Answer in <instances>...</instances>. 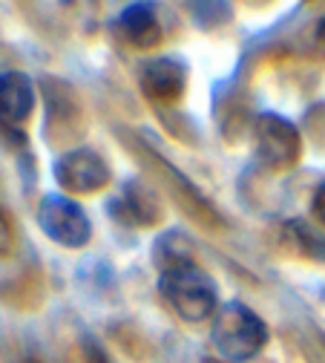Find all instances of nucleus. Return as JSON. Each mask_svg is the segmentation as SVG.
I'll list each match as a JSON object with an SVG mask.
<instances>
[{
  "label": "nucleus",
  "mask_w": 325,
  "mask_h": 363,
  "mask_svg": "<svg viewBox=\"0 0 325 363\" xmlns=\"http://www.w3.org/2000/svg\"><path fill=\"white\" fill-rule=\"evenodd\" d=\"M121 35L138 50H153L156 43H161V26L156 18V9L150 4H132L121 21H118Z\"/></svg>",
  "instance_id": "8"
},
{
  "label": "nucleus",
  "mask_w": 325,
  "mask_h": 363,
  "mask_svg": "<svg viewBox=\"0 0 325 363\" xmlns=\"http://www.w3.org/2000/svg\"><path fill=\"white\" fill-rule=\"evenodd\" d=\"M9 248H12V225H9L6 213L0 211V257L9 254Z\"/></svg>",
  "instance_id": "9"
},
{
  "label": "nucleus",
  "mask_w": 325,
  "mask_h": 363,
  "mask_svg": "<svg viewBox=\"0 0 325 363\" xmlns=\"http://www.w3.org/2000/svg\"><path fill=\"white\" fill-rule=\"evenodd\" d=\"M159 291L170 303V308L188 323H205L219 306V291L207 277V271H202L188 257L164 262L159 274Z\"/></svg>",
  "instance_id": "1"
},
{
  "label": "nucleus",
  "mask_w": 325,
  "mask_h": 363,
  "mask_svg": "<svg viewBox=\"0 0 325 363\" xmlns=\"http://www.w3.org/2000/svg\"><path fill=\"white\" fill-rule=\"evenodd\" d=\"M210 337L216 349L234 363L256 357L268 343V326L245 303H224L213 320Z\"/></svg>",
  "instance_id": "2"
},
{
  "label": "nucleus",
  "mask_w": 325,
  "mask_h": 363,
  "mask_svg": "<svg viewBox=\"0 0 325 363\" xmlns=\"http://www.w3.org/2000/svg\"><path fill=\"white\" fill-rule=\"evenodd\" d=\"M58 185L69 194H96L110 182V167L92 150H72L55 164Z\"/></svg>",
  "instance_id": "5"
},
{
  "label": "nucleus",
  "mask_w": 325,
  "mask_h": 363,
  "mask_svg": "<svg viewBox=\"0 0 325 363\" xmlns=\"http://www.w3.org/2000/svg\"><path fill=\"white\" fill-rule=\"evenodd\" d=\"M314 213L319 216V222L325 225V182L317 188V194H314Z\"/></svg>",
  "instance_id": "10"
},
{
  "label": "nucleus",
  "mask_w": 325,
  "mask_h": 363,
  "mask_svg": "<svg viewBox=\"0 0 325 363\" xmlns=\"http://www.w3.org/2000/svg\"><path fill=\"white\" fill-rule=\"evenodd\" d=\"M319 38H325V23H319Z\"/></svg>",
  "instance_id": "11"
},
{
  "label": "nucleus",
  "mask_w": 325,
  "mask_h": 363,
  "mask_svg": "<svg viewBox=\"0 0 325 363\" xmlns=\"http://www.w3.org/2000/svg\"><path fill=\"white\" fill-rule=\"evenodd\" d=\"M38 222L52 242L64 248H81L89 242V219L78 202L69 196H46L38 211Z\"/></svg>",
  "instance_id": "3"
},
{
  "label": "nucleus",
  "mask_w": 325,
  "mask_h": 363,
  "mask_svg": "<svg viewBox=\"0 0 325 363\" xmlns=\"http://www.w3.org/2000/svg\"><path fill=\"white\" fill-rule=\"evenodd\" d=\"M256 153L268 167H291L300 159V133L283 116H259L256 127Z\"/></svg>",
  "instance_id": "4"
},
{
  "label": "nucleus",
  "mask_w": 325,
  "mask_h": 363,
  "mask_svg": "<svg viewBox=\"0 0 325 363\" xmlns=\"http://www.w3.org/2000/svg\"><path fill=\"white\" fill-rule=\"evenodd\" d=\"M184 67L173 58H159L144 67L142 72V89L156 101H176L184 93Z\"/></svg>",
  "instance_id": "7"
},
{
  "label": "nucleus",
  "mask_w": 325,
  "mask_h": 363,
  "mask_svg": "<svg viewBox=\"0 0 325 363\" xmlns=\"http://www.w3.org/2000/svg\"><path fill=\"white\" fill-rule=\"evenodd\" d=\"M35 110V86L23 72L0 75V118L6 124H23Z\"/></svg>",
  "instance_id": "6"
}]
</instances>
